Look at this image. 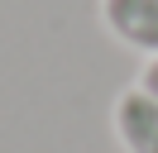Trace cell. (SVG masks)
<instances>
[{"instance_id":"6da1fadb","label":"cell","mask_w":158,"mask_h":153,"mask_svg":"<svg viewBox=\"0 0 158 153\" xmlns=\"http://www.w3.org/2000/svg\"><path fill=\"white\" fill-rule=\"evenodd\" d=\"M115 134L129 153H158V101L144 86H129L115 101Z\"/></svg>"},{"instance_id":"7a4b0ae2","label":"cell","mask_w":158,"mask_h":153,"mask_svg":"<svg viewBox=\"0 0 158 153\" xmlns=\"http://www.w3.org/2000/svg\"><path fill=\"white\" fill-rule=\"evenodd\" d=\"M101 14L120 43L158 57V0H101Z\"/></svg>"},{"instance_id":"3957f363","label":"cell","mask_w":158,"mask_h":153,"mask_svg":"<svg viewBox=\"0 0 158 153\" xmlns=\"http://www.w3.org/2000/svg\"><path fill=\"white\" fill-rule=\"evenodd\" d=\"M139 86H144V91H148V96L158 101V57H153V62L144 67V76H139Z\"/></svg>"}]
</instances>
